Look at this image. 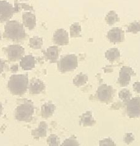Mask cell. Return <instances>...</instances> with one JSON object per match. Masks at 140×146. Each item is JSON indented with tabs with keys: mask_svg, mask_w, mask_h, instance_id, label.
<instances>
[{
	"mask_svg": "<svg viewBox=\"0 0 140 146\" xmlns=\"http://www.w3.org/2000/svg\"><path fill=\"white\" fill-rule=\"evenodd\" d=\"M15 13H17L15 6L6 0H0V23L8 21Z\"/></svg>",
	"mask_w": 140,
	"mask_h": 146,
	"instance_id": "obj_5",
	"label": "cell"
},
{
	"mask_svg": "<svg viewBox=\"0 0 140 146\" xmlns=\"http://www.w3.org/2000/svg\"><path fill=\"white\" fill-rule=\"evenodd\" d=\"M99 145L100 146H115L116 144L115 142L112 140L110 138H107V139H102L99 142Z\"/></svg>",
	"mask_w": 140,
	"mask_h": 146,
	"instance_id": "obj_28",
	"label": "cell"
},
{
	"mask_svg": "<svg viewBox=\"0 0 140 146\" xmlns=\"http://www.w3.org/2000/svg\"><path fill=\"white\" fill-rule=\"evenodd\" d=\"M0 41H1V32H0Z\"/></svg>",
	"mask_w": 140,
	"mask_h": 146,
	"instance_id": "obj_33",
	"label": "cell"
},
{
	"mask_svg": "<svg viewBox=\"0 0 140 146\" xmlns=\"http://www.w3.org/2000/svg\"><path fill=\"white\" fill-rule=\"evenodd\" d=\"M120 57V53L118 48H112L107 50L105 53V58H107L109 62H114L115 61L118 60Z\"/></svg>",
	"mask_w": 140,
	"mask_h": 146,
	"instance_id": "obj_19",
	"label": "cell"
},
{
	"mask_svg": "<svg viewBox=\"0 0 140 146\" xmlns=\"http://www.w3.org/2000/svg\"><path fill=\"white\" fill-rule=\"evenodd\" d=\"M97 94H98V99L100 102L108 104L112 100V98H113V88L111 86L102 85V86L98 87V91H97Z\"/></svg>",
	"mask_w": 140,
	"mask_h": 146,
	"instance_id": "obj_8",
	"label": "cell"
},
{
	"mask_svg": "<svg viewBox=\"0 0 140 146\" xmlns=\"http://www.w3.org/2000/svg\"><path fill=\"white\" fill-rule=\"evenodd\" d=\"M70 35L71 38H78L81 36V27L78 22H75L71 26Z\"/></svg>",
	"mask_w": 140,
	"mask_h": 146,
	"instance_id": "obj_21",
	"label": "cell"
},
{
	"mask_svg": "<svg viewBox=\"0 0 140 146\" xmlns=\"http://www.w3.org/2000/svg\"><path fill=\"white\" fill-rule=\"evenodd\" d=\"M29 80L26 75H13L7 83L9 91L14 95H22L26 92Z\"/></svg>",
	"mask_w": 140,
	"mask_h": 146,
	"instance_id": "obj_2",
	"label": "cell"
},
{
	"mask_svg": "<svg viewBox=\"0 0 140 146\" xmlns=\"http://www.w3.org/2000/svg\"><path fill=\"white\" fill-rule=\"evenodd\" d=\"M47 143H48V145L51 146L60 145V140H59L58 136H57V135H54V134H52V135L48 138Z\"/></svg>",
	"mask_w": 140,
	"mask_h": 146,
	"instance_id": "obj_26",
	"label": "cell"
},
{
	"mask_svg": "<svg viewBox=\"0 0 140 146\" xmlns=\"http://www.w3.org/2000/svg\"><path fill=\"white\" fill-rule=\"evenodd\" d=\"M53 40L55 44L59 46H64L69 44V35L66 30L58 29L54 32Z\"/></svg>",
	"mask_w": 140,
	"mask_h": 146,
	"instance_id": "obj_11",
	"label": "cell"
},
{
	"mask_svg": "<svg viewBox=\"0 0 140 146\" xmlns=\"http://www.w3.org/2000/svg\"><path fill=\"white\" fill-rule=\"evenodd\" d=\"M107 39L112 44L121 43L125 40V33L122 31V29L118 27H114L108 31Z\"/></svg>",
	"mask_w": 140,
	"mask_h": 146,
	"instance_id": "obj_10",
	"label": "cell"
},
{
	"mask_svg": "<svg viewBox=\"0 0 140 146\" xmlns=\"http://www.w3.org/2000/svg\"><path fill=\"white\" fill-rule=\"evenodd\" d=\"M133 89L135 92H137V93H140V82L139 81H137V82L133 83Z\"/></svg>",
	"mask_w": 140,
	"mask_h": 146,
	"instance_id": "obj_30",
	"label": "cell"
},
{
	"mask_svg": "<svg viewBox=\"0 0 140 146\" xmlns=\"http://www.w3.org/2000/svg\"><path fill=\"white\" fill-rule=\"evenodd\" d=\"M3 50L4 53L7 55V58L11 62H16L17 60L21 59L25 54L24 48L18 44L8 45L6 48H3Z\"/></svg>",
	"mask_w": 140,
	"mask_h": 146,
	"instance_id": "obj_6",
	"label": "cell"
},
{
	"mask_svg": "<svg viewBox=\"0 0 140 146\" xmlns=\"http://www.w3.org/2000/svg\"><path fill=\"white\" fill-rule=\"evenodd\" d=\"M47 130H48V125L45 121H41L39 126L32 131L31 135L34 139L39 138H44L47 135Z\"/></svg>",
	"mask_w": 140,
	"mask_h": 146,
	"instance_id": "obj_16",
	"label": "cell"
},
{
	"mask_svg": "<svg viewBox=\"0 0 140 146\" xmlns=\"http://www.w3.org/2000/svg\"><path fill=\"white\" fill-rule=\"evenodd\" d=\"M44 57L48 61L52 63H55L58 61L59 57V49L57 46H51L47 48L46 51L44 52Z\"/></svg>",
	"mask_w": 140,
	"mask_h": 146,
	"instance_id": "obj_13",
	"label": "cell"
},
{
	"mask_svg": "<svg viewBox=\"0 0 140 146\" xmlns=\"http://www.w3.org/2000/svg\"><path fill=\"white\" fill-rule=\"evenodd\" d=\"M132 76H135V73L131 67L126 66H122L119 73V78H118L119 85L123 87L128 86L130 82Z\"/></svg>",
	"mask_w": 140,
	"mask_h": 146,
	"instance_id": "obj_9",
	"label": "cell"
},
{
	"mask_svg": "<svg viewBox=\"0 0 140 146\" xmlns=\"http://www.w3.org/2000/svg\"><path fill=\"white\" fill-rule=\"evenodd\" d=\"M95 124V120L93 119L92 113L88 111L84 113L80 117V125L84 126H92Z\"/></svg>",
	"mask_w": 140,
	"mask_h": 146,
	"instance_id": "obj_18",
	"label": "cell"
},
{
	"mask_svg": "<svg viewBox=\"0 0 140 146\" xmlns=\"http://www.w3.org/2000/svg\"><path fill=\"white\" fill-rule=\"evenodd\" d=\"M119 97H120V99L122 100L123 102L126 103V102H128L129 100L131 99L132 94H131L130 91H129V90L124 89V90H120V93H119Z\"/></svg>",
	"mask_w": 140,
	"mask_h": 146,
	"instance_id": "obj_25",
	"label": "cell"
},
{
	"mask_svg": "<svg viewBox=\"0 0 140 146\" xmlns=\"http://www.w3.org/2000/svg\"><path fill=\"white\" fill-rule=\"evenodd\" d=\"M5 65H6V62L3 59H0V75L3 73V70H4V67H5Z\"/></svg>",
	"mask_w": 140,
	"mask_h": 146,
	"instance_id": "obj_31",
	"label": "cell"
},
{
	"mask_svg": "<svg viewBox=\"0 0 140 146\" xmlns=\"http://www.w3.org/2000/svg\"><path fill=\"white\" fill-rule=\"evenodd\" d=\"M125 112L130 118L140 117V97L130 99L126 102Z\"/></svg>",
	"mask_w": 140,
	"mask_h": 146,
	"instance_id": "obj_7",
	"label": "cell"
},
{
	"mask_svg": "<svg viewBox=\"0 0 140 146\" xmlns=\"http://www.w3.org/2000/svg\"><path fill=\"white\" fill-rule=\"evenodd\" d=\"M34 114V105L30 101H26L17 108L15 117L20 121H30Z\"/></svg>",
	"mask_w": 140,
	"mask_h": 146,
	"instance_id": "obj_3",
	"label": "cell"
},
{
	"mask_svg": "<svg viewBox=\"0 0 140 146\" xmlns=\"http://www.w3.org/2000/svg\"><path fill=\"white\" fill-rule=\"evenodd\" d=\"M2 113H3V105H2V104L0 103V117H1V115H2Z\"/></svg>",
	"mask_w": 140,
	"mask_h": 146,
	"instance_id": "obj_32",
	"label": "cell"
},
{
	"mask_svg": "<svg viewBox=\"0 0 140 146\" xmlns=\"http://www.w3.org/2000/svg\"><path fill=\"white\" fill-rule=\"evenodd\" d=\"M106 22L107 23V25L109 26H113L114 24H116V22L119 21V17L117 13L114 11H110L107 14L106 17H105Z\"/></svg>",
	"mask_w": 140,
	"mask_h": 146,
	"instance_id": "obj_22",
	"label": "cell"
},
{
	"mask_svg": "<svg viewBox=\"0 0 140 146\" xmlns=\"http://www.w3.org/2000/svg\"><path fill=\"white\" fill-rule=\"evenodd\" d=\"M78 66V58L75 54H68L62 57L57 63V68L61 73L69 72L75 70Z\"/></svg>",
	"mask_w": 140,
	"mask_h": 146,
	"instance_id": "obj_4",
	"label": "cell"
},
{
	"mask_svg": "<svg viewBox=\"0 0 140 146\" xmlns=\"http://www.w3.org/2000/svg\"><path fill=\"white\" fill-rule=\"evenodd\" d=\"M133 140H134V136L133 135V134H131V133H127L126 135H125V137H124V141H125V143H126L127 145L131 144Z\"/></svg>",
	"mask_w": 140,
	"mask_h": 146,
	"instance_id": "obj_29",
	"label": "cell"
},
{
	"mask_svg": "<svg viewBox=\"0 0 140 146\" xmlns=\"http://www.w3.org/2000/svg\"><path fill=\"white\" fill-rule=\"evenodd\" d=\"M61 145L63 146H78L80 145H79V142H78V140L75 139V137H74V136H72V137H70V138H68V139H67L63 143H62V145Z\"/></svg>",
	"mask_w": 140,
	"mask_h": 146,
	"instance_id": "obj_27",
	"label": "cell"
},
{
	"mask_svg": "<svg viewBox=\"0 0 140 146\" xmlns=\"http://www.w3.org/2000/svg\"><path fill=\"white\" fill-rule=\"evenodd\" d=\"M3 36L14 42H21L26 38L24 27L17 21H8L4 27Z\"/></svg>",
	"mask_w": 140,
	"mask_h": 146,
	"instance_id": "obj_1",
	"label": "cell"
},
{
	"mask_svg": "<svg viewBox=\"0 0 140 146\" xmlns=\"http://www.w3.org/2000/svg\"><path fill=\"white\" fill-rule=\"evenodd\" d=\"M127 32L133 34H137L140 32V22L134 21V22L130 23L127 27Z\"/></svg>",
	"mask_w": 140,
	"mask_h": 146,
	"instance_id": "obj_24",
	"label": "cell"
},
{
	"mask_svg": "<svg viewBox=\"0 0 140 146\" xmlns=\"http://www.w3.org/2000/svg\"><path fill=\"white\" fill-rule=\"evenodd\" d=\"M55 109H56V107L53 104L46 103L43 104V106L41 108V115L44 118H48L51 116H53V114L55 112Z\"/></svg>",
	"mask_w": 140,
	"mask_h": 146,
	"instance_id": "obj_17",
	"label": "cell"
},
{
	"mask_svg": "<svg viewBox=\"0 0 140 146\" xmlns=\"http://www.w3.org/2000/svg\"><path fill=\"white\" fill-rule=\"evenodd\" d=\"M20 66L23 70L30 71L35 66V58L32 55H26L20 59Z\"/></svg>",
	"mask_w": 140,
	"mask_h": 146,
	"instance_id": "obj_15",
	"label": "cell"
},
{
	"mask_svg": "<svg viewBox=\"0 0 140 146\" xmlns=\"http://www.w3.org/2000/svg\"><path fill=\"white\" fill-rule=\"evenodd\" d=\"M23 25L27 27L30 31L34 30L36 27V17L35 15L32 13H24L22 15Z\"/></svg>",
	"mask_w": 140,
	"mask_h": 146,
	"instance_id": "obj_14",
	"label": "cell"
},
{
	"mask_svg": "<svg viewBox=\"0 0 140 146\" xmlns=\"http://www.w3.org/2000/svg\"><path fill=\"white\" fill-rule=\"evenodd\" d=\"M88 80V77L85 74L80 73L79 75H77L75 77H74L73 84L77 87H80L85 86Z\"/></svg>",
	"mask_w": 140,
	"mask_h": 146,
	"instance_id": "obj_20",
	"label": "cell"
},
{
	"mask_svg": "<svg viewBox=\"0 0 140 146\" xmlns=\"http://www.w3.org/2000/svg\"><path fill=\"white\" fill-rule=\"evenodd\" d=\"M45 90V85L40 79H33L29 86V91L30 94H38Z\"/></svg>",
	"mask_w": 140,
	"mask_h": 146,
	"instance_id": "obj_12",
	"label": "cell"
},
{
	"mask_svg": "<svg viewBox=\"0 0 140 146\" xmlns=\"http://www.w3.org/2000/svg\"><path fill=\"white\" fill-rule=\"evenodd\" d=\"M29 44H30V47L34 49H40L43 46V39L39 36L32 37L30 40Z\"/></svg>",
	"mask_w": 140,
	"mask_h": 146,
	"instance_id": "obj_23",
	"label": "cell"
}]
</instances>
